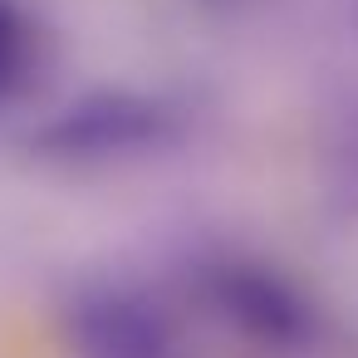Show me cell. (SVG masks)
<instances>
[{"instance_id": "6da1fadb", "label": "cell", "mask_w": 358, "mask_h": 358, "mask_svg": "<svg viewBox=\"0 0 358 358\" xmlns=\"http://www.w3.org/2000/svg\"><path fill=\"white\" fill-rule=\"evenodd\" d=\"M35 59V25L15 0H0V99L20 89L25 69Z\"/></svg>"}]
</instances>
